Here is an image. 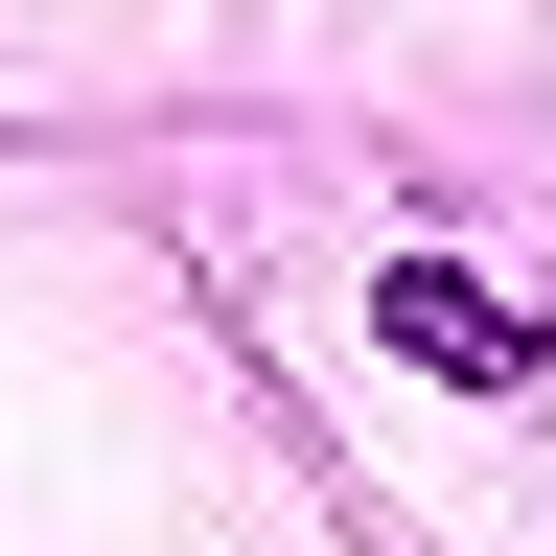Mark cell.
I'll return each mask as SVG.
<instances>
[{
	"instance_id": "obj_1",
	"label": "cell",
	"mask_w": 556,
	"mask_h": 556,
	"mask_svg": "<svg viewBox=\"0 0 556 556\" xmlns=\"http://www.w3.org/2000/svg\"><path fill=\"white\" fill-rule=\"evenodd\" d=\"M371 325H394V348H417V371H441V394H510V371H533V325L486 302L464 255H394V278H371Z\"/></svg>"
}]
</instances>
